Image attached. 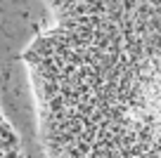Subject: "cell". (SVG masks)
<instances>
[{
    "instance_id": "obj_1",
    "label": "cell",
    "mask_w": 161,
    "mask_h": 158,
    "mask_svg": "<svg viewBox=\"0 0 161 158\" xmlns=\"http://www.w3.org/2000/svg\"><path fill=\"white\" fill-rule=\"evenodd\" d=\"M21 59L47 158H161V29L55 21Z\"/></svg>"
},
{
    "instance_id": "obj_2",
    "label": "cell",
    "mask_w": 161,
    "mask_h": 158,
    "mask_svg": "<svg viewBox=\"0 0 161 158\" xmlns=\"http://www.w3.org/2000/svg\"><path fill=\"white\" fill-rule=\"evenodd\" d=\"M55 21L161 29V0H45Z\"/></svg>"
},
{
    "instance_id": "obj_3",
    "label": "cell",
    "mask_w": 161,
    "mask_h": 158,
    "mask_svg": "<svg viewBox=\"0 0 161 158\" xmlns=\"http://www.w3.org/2000/svg\"><path fill=\"white\" fill-rule=\"evenodd\" d=\"M0 158H24V149H21L19 134L5 118L3 109H0Z\"/></svg>"
}]
</instances>
